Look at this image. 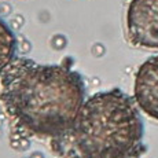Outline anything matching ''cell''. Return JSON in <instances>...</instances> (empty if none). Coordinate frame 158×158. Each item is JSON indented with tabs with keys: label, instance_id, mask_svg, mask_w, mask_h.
Segmentation results:
<instances>
[{
	"label": "cell",
	"instance_id": "1",
	"mask_svg": "<svg viewBox=\"0 0 158 158\" xmlns=\"http://www.w3.org/2000/svg\"><path fill=\"white\" fill-rule=\"evenodd\" d=\"M6 113L30 135L62 138L72 132L85 102L84 77L62 65L17 58L0 74Z\"/></svg>",
	"mask_w": 158,
	"mask_h": 158
},
{
	"label": "cell",
	"instance_id": "2",
	"mask_svg": "<svg viewBox=\"0 0 158 158\" xmlns=\"http://www.w3.org/2000/svg\"><path fill=\"white\" fill-rule=\"evenodd\" d=\"M135 99L120 88L85 99L69 138L83 158H139L147 151Z\"/></svg>",
	"mask_w": 158,
	"mask_h": 158
},
{
	"label": "cell",
	"instance_id": "3",
	"mask_svg": "<svg viewBox=\"0 0 158 158\" xmlns=\"http://www.w3.org/2000/svg\"><path fill=\"white\" fill-rule=\"evenodd\" d=\"M127 32L136 47L158 48V0H129L127 8Z\"/></svg>",
	"mask_w": 158,
	"mask_h": 158
},
{
	"label": "cell",
	"instance_id": "4",
	"mask_svg": "<svg viewBox=\"0 0 158 158\" xmlns=\"http://www.w3.org/2000/svg\"><path fill=\"white\" fill-rule=\"evenodd\" d=\"M133 99L148 117L158 121V55L146 59L135 74Z\"/></svg>",
	"mask_w": 158,
	"mask_h": 158
},
{
	"label": "cell",
	"instance_id": "5",
	"mask_svg": "<svg viewBox=\"0 0 158 158\" xmlns=\"http://www.w3.org/2000/svg\"><path fill=\"white\" fill-rule=\"evenodd\" d=\"M18 41L13 29L0 18V74L15 59Z\"/></svg>",
	"mask_w": 158,
	"mask_h": 158
},
{
	"label": "cell",
	"instance_id": "6",
	"mask_svg": "<svg viewBox=\"0 0 158 158\" xmlns=\"http://www.w3.org/2000/svg\"><path fill=\"white\" fill-rule=\"evenodd\" d=\"M66 45H68V39H66V36L60 35V33L52 36V39H51V47H52L54 50L62 51L66 48Z\"/></svg>",
	"mask_w": 158,
	"mask_h": 158
},
{
	"label": "cell",
	"instance_id": "7",
	"mask_svg": "<svg viewBox=\"0 0 158 158\" xmlns=\"http://www.w3.org/2000/svg\"><path fill=\"white\" fill-rule=\"evenodd\" d=\"M23 25V17L22 15H15L13 19L10 21V28L13 30H19Z\"/></svg>",
	"mask_w": 158,
	"mask_h": 158
},
{
	"label": "cell",
	"instance_id": "8",
	"mask_svg": "<svg viewBox=\"0 0 158 158\" xmlns=\"http://www.w3.org/2000/svg\"><path fill=\"white\" fill-rule=\"evenodd\" d=\"M91 51H92L94 56H103V54H105V45L101 44V43H95L92 45V48H91Z\"/></svg>",
	"mask_w": 158,
	"mask_h": 158
},
{
	"label": "cell",
	"instance_id": "9",
	"mask_svg": "<svg viewBox=\"0 0 158 158\" xmlns=\"http://www.w3.org/2000/svg\"><path fill=\"white\" fill-rule=\"evenodd\" d=\"M32 142L29 140V138H21L19 139V150L21 151H26L28 148H30Z\"/></svg>",
	"mask_w": 158,
	"mask_h": 158
},
{
	"label": "cell",
	"instance_id": "10",
	"mask_svg": "<svg viewBox=\"0 0 158 158\" xmlns=\"http://www.w3.org/2000/svg\"><path fill=\"white\" fill-rule=\"evenodd\" d=\"M30 50H32V44H30L28 40H22L19 43V51L22 54H28Z\"/></svg>",
	"mask_w": 158,
	"mask_h": 158
},
{
	"label": "cell",
	"instance_id": "11",
	"mask_svg": "<svg viewBox=\"0 0 158 158\" xmlns=\"http://www.w3.org/2000/svg\"><path fill=\"white\" fill-rule=\"evenodd\" d=\"M73 63H74V59H73L72 56H66L62 59V66H65V68H68V69L72 68Z\"/></svg>",
	"mask_w": 158,
	"mask_h": 158
},
{
	"label": "cell",
	"instance_id": "12",
	"mask_svg": "<svg viewBox=\"0 0 158 158\" xmlns=\"http://www.w3.org/2000/svg\"><path fill=\"white\" fill-rule=\"evenodd\" d=\"M0 11H2V14H10L11 6L7 4V3H2V4H0Z\"/></svg>",
	"mask_w": 158,
	"mask_h": 158
},
{
	"label": "cell",
	"instance_id": "13",
	"mask_svg": "<svg viewBox=\"0 0 158 158\" xmlns=\"http://www.w3.org/2000/svg\"><path fill=\"white\" fill-rule=\"evenodd\" d=\"M10 147L19 151V140H10Z\"/></svg>",
	"mask_w": 158,
	"mask_h": 158
},
{
	"label": "cell",
	"instance_id": "14",
	"mask_svg": "<svg viewBox=\"0 0 158 158\" xmlns=\"http://www.w3.org/2000/svg\"><path fill=\"white\" fill-rule=\"evenodd\" d=\"M30 158H45V156L41 151H35V153L30 154Z\"/></svg>",
	"mask_w": 158,
	"mask_h": 158
},
{
	"label": "cell",
	"instance_id": "15",
	"mask_svg": "<svg viewBox=\"0 0 158 158\" xmlns=\"http://www.w3.org/2000/svg\"><path fill=\"white\" fill-rule=\"evenodd\" d=\"M3 125V120H2V117H0V127Z\"/></svg>",
	"mask_w": 158,
	"mask_h": 158
},
{
	"label": "cell",
	"instance_id": "16",
	"mask_svg": "<svg viewBox=\"0 0 158 158\" xmlns=\"http://www.w3.org/2000/svg\"><path fill=\"white\" fill-rule=\"evenodd\" d=\"M0 136H2V131H0Z\"/></svg>",
	"mask_w": 158,
	"mask_h": 158
},
{
	"label": "cell",
	"instance_id": "17",
	"mask_svg": "<svg viewBox=\"0 0 158 158\" xmlns=\"http://www.w3.org/2000/svg\"><path fill=\"white\" fill-rule=\"evenodd\" d=\"M0 14H2V11H0Z\"/></svg>",
	"mask_w": 158,
	"mask_h": 158
},
{
	"label": "cell",
	"instance_id": "18",
	"mask_svg": "<svg viewBox=\"0 0 158 158\" xmlns=\"http://www.w3.org/2000/svg\"><path fill=\"white\" fill-rule=\"evenodd\" d=\"M28 158H30V157H28Z\"/></svg>",
	"mask_w": 158,
	"mask_h": 158
}]
</instances>
